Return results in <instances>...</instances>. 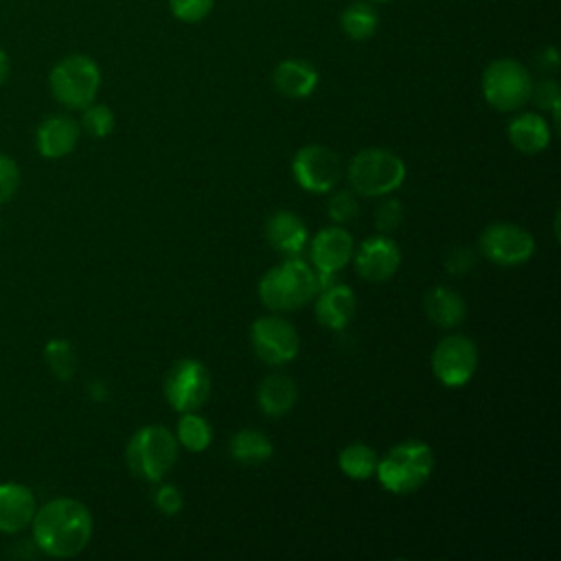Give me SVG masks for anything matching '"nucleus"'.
<instances>
[{"mask_svg":"<svg viewBox=\"0 0 561 561\" xmlns=\"http://www.w3.org/2000/svg\"><path fill=\"white\" fill-rule=\"evenodd\" d=\"M92 537V515L88 506L72 497L46 502L33 515V539L50 557H75Z\"/></svg>","mask_w":561,"mask_h":561,"instance_id":"f257e3e1","label":"nucleus"},{"mask_svg":"<svg viewBox=\"0 0 561 561\" xmlns=\"http://www.w3.org/2000/svg\"><path fill=\"white\" fill-rule=\"evenodd\" d=\"M318 289V272L302 259L289 256L261 276L259 300L272 311H294L305 307Z\"/></svg>","mask_w":561,"mask_h":561,"instance_id":"f03ea898","label":"nucleus"},{"mask_svg":"<svg viewBox=\"0 0 561 561\" xmlns=\"http://www.w3.org/2000/svg\"><path fill=\"white\" fill-rule=\"evenodd\" d=\"M434 451L423 440H403L388 449L377 462L379 484L394 495H410L419 491L432 476Z\"/></svg>","mask_w":561,"mask_h":561,"instance_id":"7ed1b4c3","label":"nucleus"},{"mask_svg":"<svg viewBox=\"0 0 561 561\" xmlns=\"http://www.w3.org/2000/svg\"><path fill=\"white\" fill-rule=\"evenodd\" d=\"M346 178L353 193L364 197H381L403 184L405 164L394 151L383 147H370L353 156Z\"/></svg>","mask_w":561,"mask_h":561,"instance_id":"20e7f679","label":"nucleus"},{"mask_svg":"<svg viewBox=\"0 0 561 561\" xmlns=\"http://www.w3.org/2000/svg\"><path fill=\"white\" fill-rule=\"evenodd\" d=\"M125 460L136 478L158 482L178 460V438L164 425H145L129 438Z\"/></svg>","mask_w":561,"mask_h":561,"instance_id":"39448f33","label":"nucleus"},{"mask_svg":"<svg viewBox=\"0 0 561 561\" xmlns=\"http://www.w3.org/2000/svg\"><path fill=\"white\" fill-rule=\"evenodd\" d=\"M99 85H101L99 66L88 55L64 57L50 70L53 96L70 110L88 107L94 101Z\"/></svg>","mask_w":561,"mask_h":561,"instance_id":"423d86ee","label":"nucleus"},{"mask_svg":"<svg viewBox=\"0 0 561 561\" xmlns=\"http://www.w3.org/2000/svg\"><path fill=\"white\" fill-rule=\"evenodd\" d=\"M533 92V79L517 59H495L484 68L482 94L500 112L519 110Z\"/></svg>","mask_w":561,"mask_h":561,"instance_id":"0eeeda50","label":"nucleus"},{"mask_svg":"<svg viewBox=\"0 0 561 561\" xmlns=\"http://www.w3.org/2000/svg\"><path fill=\"white\" fill-rule=\"evenodd\" d=\"M250 342H252L254 355L270 366H280L291 362L300 348V337L296 327L280 316L256 318L250 327Z\"/></svg>","mask_w":561,"mask_h":561,"instance_id":"6e6552de","label":"nucleus"},{"mask_svg":"<svg viewBox=\"0 0 561 561\" xmlns=\"http://www.w3.org/2000/svg\"><path fill=\"white\" fill-rule=\"evenodd\" d=\"M478 368V346L471 337L445 335L432 353V373L447 388L465 386Z\"/></svg>","mask_w":561,"mask_h":561,"instance_id":"1a4fd4ad","label":"nucleus"},{"mask_svg":"<svg viewBox=\"0 0 561 561\" xmlns=\"http://www.w3.org/2000/svg\"><path fill=\"white\" fill-rule=\"evenodd\" d=\"M210 394V375L197 359L175 362L164 377V397L178 412H195Z\"/></svg>","mask_w":561,"mask_h":561,"instance_id":"9d476101","label":"nucleus"},{"mask_svg":"<svg viewBox=\"0 0 561 561\" xmlns=\"http://www.w3.org/2000/svg\"><path fill=\"white\" fill-rule=\"evenodd\" d=\"M294 180L309 193H329L342 175L340 156L322 145H305L291 158Z\"/></svg>","mask_w":561,"mask_h":561,"instance_id":"9b49d317","label":"nucleus"},{"mask_svg":"<svg viewBox=\"0 0 561 561\" xmlns=\"http://www.w3.org/2000/svg\"><path fill=\"white\" fill-rule=\"evenodd\" d=\"M482 254L502 267L526 263L535 252V239L515 224H491L480 234Z\"/></svg>","mask_w":561,"mask_h":561,"instance_id":"f8f14e48","label":"nucleus"},{"mask_svg":"<svg viewBox=\"0 0 561 561\" xmlns=\"http://www.w3.org/2000/svg\"><path fill=\"white\" fill-rule=\"evenodd\" d=\"M355 252V243L348 230L340 226L322 228L313 239H311V261L318 270V287H327L329 278L340 272Z\"/></svg>","mask_w":561,"mask_h":561,"instance_id":"ddd939ff","label":"nucleus"},{"mask_svg":"<svg viewBox=\"0 0 561 561\" xmlns=\"http://www.w3.org/2000/svg\"><path fill=\"white\" fill-rule=\"evenodd\" d=\"M353 256H355L357 274L370 283L390 280L401 263L399 245L386 234L362 241V245L357 248V252H353Z\"/></svg>","mask_w":561,"mask_h":561,"instance_id":"4468645a","label":"nucleus"},{"mask_svg":"<svg viewBox=\"0 0 561 561\" xmlns=\"http://www.w3.org/2000/svg\"><path fill=\"white\" fill-rule=\"evenodd\" d=\"M316 298V320L333 331L344 329L355 316V294L344 283H329L327 287L318 289Z\"/></svg>","mask_w":561,"mask_h":561,"instance_id":"2eb2a0df","label":"nucleus"},{"mask_svg":"<svg viewBox=\"0 0 561 561\" xmlns=\"http://www.w3.org/2000/svg\"><path fill=\"white\" fill-rule=\"evenodd\" d=\"M265 239L276 252L298 256L307 245V226L291 210H276L265 221Z\"/></svg>","mask_w":561,"mask_h":561,"instance_id":"dca6fc26","label":"nucleus"},{"mask_svg":"<svg viewBox=\"0 0 561 561\" xmlns=\"http://www.w3.org/2000/svg\"><path fill=\"white\" fill-rule=\"evenodd\" d=\"M77 140H79L77 121L61 114L48 116L46 121H42L35 136L37 151L50 160L70 153L77 147Z\"/></svg>","mask_w":561,"mask_h":561,"instance_id":"f3484780","label":"nucleus"},{"mask_svg":"<svg viewBox=\"0 0 561 561\" xmlns=\"http://www.w3.org/2000/svg\"><path fill=\"white\" fill-rule=\"evenodd\" d=\"M35 497L24 484H0V533H18L33 522Z\"/></svg>","mask_w":561,"mask_h":561,"instance_id":"a211bd4d","label":"nucleus"},{"mask_svg":"<svg viewBox=\"0 0 561 561\" xmlns=\"http://www.w3.org/2000/svg\"><path fill=\"white\" fill-rule=\"evenodd\" d=\"M272 83L287 99H305L318 85V70L305 59H285L274 68Z\"/></svg>","mask_w":561,"mask_h":561,"instance_id":"6ab92c4d","label":"nucleus"},{"mask_svg":"<svg viewBox=\"0 0 561 561\" xmlns=\"http://www.w3.org/2000/svg\"><path fill=\"white\" fill-rule=\"evenodd\" d=\"M423 309H425V316L440 329L458 327L467 316V305L462 296L456 289L445 285H436L425 294Z\"/></svg>","mask_w":561,"mask_h":561,"instance_id":"aec40b11","label":"nucleus"},{"mask_svg":"<svg viewBox=\"0 0 561 561\" xmlns=\"http://www.w3.org/2000/svg\"><path fill=\"white\" fill-rule=\"evenodd\" d=\"M298 399V388L289 375L272 373L256 388V403L270 416L287 414Z\"/></svg>","mask_w":561,"mask_h":561,"instance_id":"412c9836","label":"nucleus"},{"mask_svg":"<svg viewBox=\"0 0 561 561\" xmlns=\"http://www.w3.org/2000/svg\"><path fill=\"white\" fill-rule=\"evenodd\" d=\"M508 140L522 153H537L543 151L550 142V127L548 123L533 112L519 114L508 123Z\"/></svg>","mask_w":561,"mask_h":561,"instance_id":"4be33fe9","label":"nucleus"},{"mask_svg":"<svg viewBox=\"0 0 561 561\" xmlns=\"http://www.w3.org/2000/svg\"><path fill=\"white\" fill-rule=\"evenodd\" d=\"M230 456L241 465H263L272 458V440L259 430H239L228 443Z\"/></svg>","mask_w":561,"mask_h":561,"instance_id":"5701e85b","label":"nucleus"},{"mask_svg":"<svg viewBox=\"0 0 561 561\" xmlns=\"http://www.w3.org/2000/svg\"><path fill=\"white\" fill-rule=\"evenodd\" d=\"M377 462H379L377 451L366 443H351L337 456V465L342 473L348 476L351 480H368L370 476H375Z\"/></svg>","mask_w":561,"mask_h":561,"instance_id":"b1692460","label":"nucleus"},{"mask_svg":"<svg viewBox=\"0 0 561 561\" xmlns=\"http://www.w3.org/2000/svg\"><path fill=\"white\" fill-rule=\"evenodd\" d=\"M340 26L346 37L362 42L375 35L379 26V15L368 2H351L340 15Z\"/></svg>","mask_w":561,"mask_h":561,"instance_id":"393cba45","label":"nucleus"},{"mask_svg":"<svg viewBox=\"0 0 561 561\" xmlns=\"http://www.w3.org/2000/svg\"><path fill=\"white\" fill-rule=\"evenodd\" d=\"M213 440V430L208 421L195 412H182L178 421V443L188 451H204Z\"/></svg>","mask_w":561,"mask_h":561,"instance_id":"a878e982","label":"nucleus"},{"mask_svg":"<svg viewBox=\"0 0 561 561\" xmlns=\"http://www.w3.org/2000/svg\"><path fill=\"white\" fill-rule=\"evenodd\" d=\"M44 357L50 366V370L59 377V379H70L75 375L77 368V355L70 342L66 340H53L46 344Z\"/></svg>","mask_w":561,"mask_h":561,"instance_id":"bb28decb","label":"nucleus"},{"mask_svg":"<svg viewBox=\"0 0 561 561\" xmlns=\"http://www.w3.org/2000/svg\"><path fill=\"white\" fill-rule=\"evenodd\" d=\"M83 129L94 138H105L114 129V114L107 105H88L81 116Z\"/></svg>","mask_w":561,"mask_h":561,"instance_id":"cd10ccee","label":"nucleus"},{"mask_svg":"<svg viewBox=\"0 0 561 561\" xmlns=\"http://www.w3.org/2000/svg\"><path fill=\"white\" fill-rule=\"evenodd\" d=\"M357 210H359V204L351 191H337L327 204L329 217L337 224H346V221L355 219Z\"/></svg>","mask_w":561,"mask_h":561,"instance_id":"c85d7f7f","label":"nucleus"},{"mask_svg":"<svg viewBox=\"0 0 561 561\" xmlns=\"http://www.w3.org/2000/svg\"><path fill=\"white\" fill-rule=\"evenodd\" d=\"M213 4H215V0H169L171 13L182 22L204 20L210 13Z\"/></svg>","mask_w":561,"mask_h":561,"instance_id":"c756f323","label":"nucleus"},{"mask_svg":"<svg viewBox=\"0 0 561 561\" xmlns=\"http://www.w3.org/2000/svg\"><path fill=\"white\" fill-rule=\"evenodd\" d=\"M530 96H535V103L541 107V110H550L554 114V121H559V110H561V92H559V85L557 81L552 79H546L541 83H537L530 92Z\"/></svg>","mask_w":561,"mask_h":561,"instance_id":"7c9ffc66","label":"nucleus"},{"mask_svg":"<svg viewBox=\"0 0 561 561\" xmlns=\"http://www.w3.org/2000/svg\"><path fill=\"white\" fill-rule=\"evenodd\" d=\"M403 221V206L399 199H386L375 215V224L379 232H392Z\"/></svg>","mask_w":561,"mask_h":561,"instance_id":"2f4dec72","label":"nucleus"},{"mask_svg":"<svg viewBox=\"0 0 561 561\" xmlns=\"http://www.w3.org/2000/svg\"><path fill=\"white\" fill-rule=\"evenodd\" d=\"M20 184V171L18 164L9 158L0 153V204L9 202Z\"/></svg>","mask_w":561,"mask_h":561,"instance_id":"473e14b6","label":"nucleus"},{"mask_svg":"<svg viewBox=\"0 0 561 561\" xmlns=\"http://www.w3.org/2000/svg\"><path fill=\"white\" fill-rule=\"evenodd\" d=\"M153 502H156V506H158L160 513H164V515H175V513H180V508H182V504H184V497H182V493H180L178 486H173V484H162V486L156 491Z\"/></svg>","mask_w":561,"mask_h":561,"instance_id":"72a5a7b5","label":"nucleus"},{"mask_svg":"<svg viewBox=\"0 0 561 561\" xmlns=\"http://www.w3.org/2000/svg\"><path fill=\"white\" fill-rule=\"evenodd\" d=\"M473 254H471V250L469 248H454L449 254H447V259H445V267H447V272L449 274H465V272H469L471 267H473Z\"/></svg>","mask_w":561,"mask_h":561,"instance_id":"f704fd0d","label":"nucleus"},{"mask_svg":"<svg viewBox=\"0 0 561 561\" xmlns=\"http://www.w3.org/2000/svg\"><path fill=\"white\" fill-rule=\"evenodd\" d=\"M7 75H9V57H7V53L0 48V85H2V81L7 79Z\"/></svg>","mask_w":561,"mask_h":561,"instance_id":"c9c22d12","label":"nucleus"},{"mask_svg":"<svg viewBox=\"0 0 561 561\" xmlns=\"http://www.w3.org/2000/svg\"><path fill=\"white\" fill-rule=\"evenodd\" d=\"M375 2H386V0H375Z\"/></svg>","mask_w":561,"mask_h":561,"instance_id":"e433bc0d","label":"nucleus"}]
</instances>
